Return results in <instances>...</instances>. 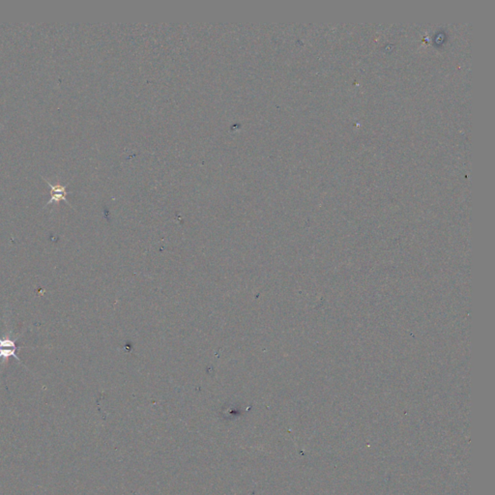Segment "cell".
<instances>
[{
    "label": "cell",
    "mask_w": 495,
    "mask_h": 495,
    "mask_svg": "<svg viewBox=\"0 0 495 495\" xmlns=\"http://www.w3.org/2000/svg\"><path fill=\"white\" fill-rule=\"evenodd\" d=\"M43 179H44V180H45V181L48 184V186H49V187H50V189H51V192H50L51 197H50L49 201H48V202H47L46 206H47V205H48V204H50V203H58V202H60L61 200H64L67 204L71 205V204L69 203V201H67V198H66V195L68 194V192H67V191H66V189H67V185L62 186V185H60L59 183H56V184H54V185H53V184H51L48 180H47L46 178H43Z\"/></svg>",
    "instance_id": "1"
},
{
    "label": "cell",
    "mask_w": 495,
    "mask_h": 495,
    "mask_svg": "<svg viewBox=\"0 0 495 495\" xmlns=\"http://www.w3.org/2000/svg\"><path fill=\"white\" fill-rule=\"evenodd\" d=\"M18 347L16 344V341L7 337V338H0V359L6 360L10 357L16 358L18 362H20V359L16 355V349Z\"/></svg>",
    "instance_id": "2"
}]
</instances>
